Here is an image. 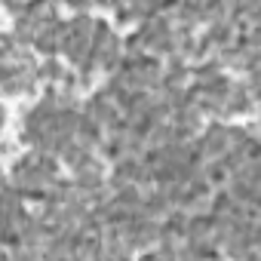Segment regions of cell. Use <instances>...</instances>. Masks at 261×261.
I'll return each instance as SVG.
<instances>
[{
    "instance_id": "obj_8",
    "label": "cell",
    "mask_w": 261,
    "mask_h": 261,
    "mask_svg": "<svg viewBox=\"0 0 261 261\" xmlns=\"http://www.w3.org/2000/svg\"><path fill=\"white\" fill-rule=\"evenodd\" d=\"M4 126H7V111H4V105H0V133H4Z\"/></svg>"
},
{
    "instance_id": "obj_5",
    "label": "cell",
    "mask_w": 261,
    "mask_h": 261,
    "mask_svg": "<svg viewBox=\"0 0 261 261\" xmlns=\"http://www.w3.org/2000/svg\"><path fill=\"white\" fill-rule=\"evenodd\" d=\"M148 49V37L136 28V31H129L126 37H123V56H142Z\"/></svg>"
},
{
    "instance_id": "obj_2",
    "label": "cell",
    "mask_w": 261,
    "mask_h": 261,
    "mask_svg": "<svg viewBox=\"0 0 261 261\" xmlns=\"http://www.w3.org/2000/svg\"><path fill=\"white\" fill-rule=\"evenodd\" d=\"M200 175H203L215 191H218V188H227V181L233 178V175H230V169L224 166V160H206V163H203V169H200Z\"/></svg>"
},
{
    "instance_id": "obj_6",
    "label": "cell",
    "mask_w": 261,
    "mask_h": 261,
    "mask_svg": "<svg viewBox=\"0 0 261 261\" xmlns=\"http://www.w3.org/2000/svg\"><path fill=\"white\" fill-rule=\"evenodd\" d=\"M114 22H117L120 28H136L139 16H136L133 7H114Z\"/></svg>"
},
{
    "instance_id": "obj_7",
    "label": "cell",
    "mask_w": 261,
    "mask_h": 261,
    "mask_svg": "<svg viewBox=\"0 0 261 261\" xmlns=\"http://www.w3.org/2000/svg\"><path fill=\"white\" fill-rule=\"evenodd\" d=\"M13 74H16V71H13V65H10V62H0V86H4Z\"/></svg>"
},
{
    "instance_id": "obj_1",
    "label": "cell",
    "mask_w": 261,
    "mask_h": 261,
    "mask_svg": "<svg viewBox=\"0 0 261 261\" xmlns=\"http://www.w3.org/2000/svg\"><path fill=\"white\" fill-rule=\"evenodd\" d=\"M74 139H77L80 145H86V148L95 151V145L105 139V126H101L95 117H89V114L80 111V120H77V126H74Z\"/></svg>"
},
{
    "instance_id": "obj_4",
    "label": "cell",
    "mask_w": 261,
    "mask_h": 261,
    "mask_svg": "<svg viewBox=\"0 0 261 261\" xmlns=\"http://www.w3.org/2000/svg\"><path fill=\"white\" fill-rule=\"evenodd\" d=\"M65 74V62L59 56H43V62H37V77L40 83H59V77Z\"/></svg>"
},
{
    "instance_id": "obj_3",
    "label": "cell",
    "mask_w": 261,
    "mask_h": 261,
    "mask_svg": "<svg viewBox=\"0 0 261 261\" xmlns=\"http://www.w3.org/2000/svg\"><path fill=\"white\" fill-rule=\"evenodd\" d=\"M95 151H98V157H101L105 163H114V160H120V157L126 154L123 136H111V133H105V139L95 145Z\"/></svg>"
}]
</instances>
